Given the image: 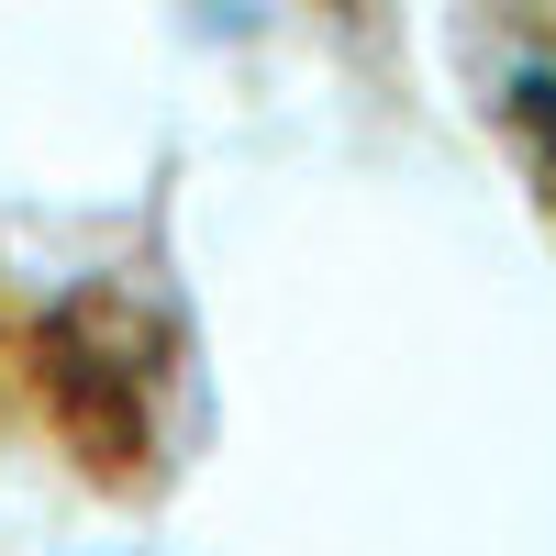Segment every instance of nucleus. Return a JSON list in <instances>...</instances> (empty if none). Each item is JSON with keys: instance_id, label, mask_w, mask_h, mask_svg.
Returning <instances> with one entry per match:
<instances>
[{"instance_id": "nucleus-1", "label": "nucleus", "mask_w": 556, "mask_h": 556, "mask_svg": "<svg viewBox=\"0 0 556 556\" xmlns=\"http://www.w3.org/2000/svg\"><path fill=\"white\" fill-rule=\"evenodd\" d=\"M490 123L513 134V156L556 201V0H501L490 12Z\"/></svg>"}]
</instances>
